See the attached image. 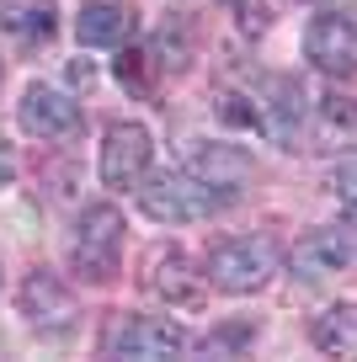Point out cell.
<instances>
[{"label":"cell","instance_id":"obj_1","mask_svg":"<svg viewBox=\"0 0 357 362\" xmlns=\"http://www.w3.org/2000/svg\"><path fill=\"white\" fill-rule=\"evenodd\" d=\"M283 250L272 245L267 235H240V240H224V245H213L208 256V283L219 288V293H256V288L272 283V272H278Z\"/></svg>","mask_w":357,"mask_h":362},{"label":"cell","instance_id":"obj_2","mask_svg":"<svg viewBox=\"0 0 357 362\" xmlns=\"http://www.w3.org/2000/svg\"><path fill=\"white\" fill-rule=\"evenodd\" d=\"M139 192V208L160 224H192V218H208L224 208V197L203 181H192L187 170H160V176H144L134 187Z\"/></svg>","mask_w":357,"mask_h":362},{"label":"cell","instance_id":"obj_3","mask_svg":"<svg viewBox=\"0 0 357 362\" xmlns=\"http://www.w3.org/2000/svg\"><path fill=\"white\" fill-rule=\"evenodd\" d=\"M123 214L112 203H91L86 214H80L75 224V245H69V256H75V272L86 277V283H112V272H118V256H123Z\"/></svg>","mask_w":357,"mask_h":362},{"label":"cell","instance_id":"obj_4","mask_svg":"<svg viewBox=\"0 0 357 362\" xmlns=\"http://www.w3.org/2000/svg\"><path fill=\"white\" fill-rule=\"evenodd\" d=\"M101 351H107V357H134V362L181 357V351H187V330L160 320V315H128L101 336Z\"/></svg>","mask_w":357,"mask_h":362},{"label":"cell","instance_id":"obj_5","mask_svg":"<svg viewBox=\"0 0 357 362\" xmlns=\"http://www.w3.org/2000/svg\"><path fill=\"white\" fill-rule=\"evenodd\" d=\"M149 128L144 123H112L107 144H101V181L112 192H134L139 181L149 176Z\"/></svg>","mask_w":357,"mask_h":362},{"label":"cell","instance_id":"obj_6","mask_svg":"<svg viewBox=\"0 0 357 362\" xmlns=\"http://www.w3.org/2000/svg\"><path fill=\"white\" fill-rule=\"evenodd\" d=\"M304 59L325 75H357V27L341 11H320L304 27Z\"/></svg>","mask_w":357,"mask_h":362},{"label":"cell","instance_id":"obj_7","mask_svg":"<svg viewBox=\"0 0 357 362\" xmlns=\"http://www.w3.org/2000/svg\"><path fill=\"white\" fill-rule=\"evenodd\" d=\"M181 170H187L192 181H203V187H213L219 197H230L234 187H246V176H251V155H246L240 144L192 139V144L181 149Z\"/></svg>","mask_w":357,"mask_h":362},{"label":"cell","instance_id":"obj_8","mask_svg":"<svg viewBox=\"0 0 357 362\" xmlns=\"http://www.w3.org/2000/svg\"><path fill=\"white\" fill-rule=\"evenodd\" d=\"M144 288L160 298V304H176V309H198L203 304V272H198V261H192L187 250H176V245H166V250L149 256Z\"/></svg>","mask_w":357,"mask_h":362},{"label":"cell","instance_id":"obj_9","mask_svg":"<svg viewBox=\"0 0 357 362\" xmlns=\"http://www.w3.org/2000/svg\"><path fill=\"white\" fill-rule=\"evenodd\" d=\"M16 117H22V128L27 134H38V139H75L80 134V107L69 102L64 90H54V86H27L22 90V107H16Z\"/></svg>","mask_w":357,"mask_h":362},{"label":"cell","instance_id":"obj_10","mask_svg":"<svg viewBox=\"0 0 357 362\" xmlns=\"http://www.w3.org/2000/svg\"><path fill=\"white\" fill-rule=\"evenodd\" d=\"M346 261H352V250H346L341 229H304V235L288 245V272L299 283H325V277H336Z\"/></svg>","mask_w":357,"mask_h":362},{"label":"cell","instance_id":"obj_11","mask_svg":"<svg viewBox=\"0 0 357 362\" xmlns=\"http://www.w3.org/2000/svg\"><path fill=\"white\" fill-rule=\"evenodd\" d=\"M22 315L33 330H64L69 320H75V293L64 288V277H54V272H27L22 283Z\"/></svg>","mask_w":357,"mask_h":362},{"label":"cell","instance_id":"obj_12","mask_svg":"<svg viewBox=\"0 0 357 362\" xmlns=\"http://www.w3.org/2000/svg\"><path fill=\"white\" fill-rule=\"evenodd\" d=\"M304 123H310V144L320 155H346V149H357V96H320Z\"/></svg>","mask_w":357,"mask_h":362},{"label":"cell","instance_id":"obj_13","mask_svg":"<svg viewBox=\"0 0 357 362\" xmlns=\"http://www.w3.org/2000/svg\"><path fill=\"white\" fill-rule=\"evenodd\" d=\"M75 37L86 48H123L134 37V16L118 0H91V6L75 11Z\"/></svg>","mask_w":357,"mask_h":362},{"label":"cell","instance_id":"obj_14","mask_svg":"<svg viewBox=\"0 0 357 362\" xmlns=\"http://www.w3.org/2000/svg\"><path fill=\"white\" fill-rule=\"evenodd\" d=\"M304 117H310V112H304V86H299L293 75H288V80H272V96H267V112H261V128H267V134L288 149L293 139L304 134Z\"/></svg>","mask_w":357,"mask_h":362},{"label":"cell","instance_id":"obj_15","mask_svg":"<svg viewBox=\"0 0 357 362\" xmlns=\"http://www.w3.org/2000/svg\"><path fill=\"white\" fill-rule=\"evenodd\" d=\"M310 341L331 357H357V304H331L314 315Z\"/></svg>","mask_w":357,"mask_h":362},{"label":"cell","instance_id":"obj_16","mask_svg":"<svg viewBox=\"0 0 357 362\" xmlns=\"http://www.w3.org/2000/svg\"><path fill=\"white\" fill-rule=\"evenodd\" d=\"M219 117L234 123V128H256L261 123V112L251 107V96H234V90H219Z\"/></svg>","mask_w":357,"mask_h":362},{"label":"cell","instance_id":"obj_17","mask_svg":"<svg viewBox=\"0 0 357 362\" xmlns=\"http://www.w3.org/2000/svg\"><path fill=\"white\" fill-rule=\"evenodd\" d=\"M251 336H256L251 325H224V330H213V336H203V351H208V357H224V351L246 346Z\"/></svg>","mask_w":357,"mask_h":362},{"label":"cell","instance_id":"obj_18","mask_svg":"<svg viewBox=\"0 0 357 362\" xmlns=\"http://www.w3.org/2000/svg\"><path fill=\"white\" fill-rule=\"evenodd\" d=\"M336 192H341V203H357V160L336 165Z\"/></svg>","mask_w":357,"mask_h":362},{"label":"cell","instance_id":"obj_19","mask_svg":"<svg viewBox=\"0 0 357 362\" xmlns=\"http://www.w3.org/2000/svg\"><path fill=\"white\" fill-rule=\"evenodd\" d=\"M16 181V155H11V144H0V192Z\"/></svg>","mask_w":357,"mask_h":362},{"label":"cell","instance_id":"obj_20","mask_svg":"<svg viewBox=\"0 0 357 362\" xmlns=\"http://www.w3.org/2000/svg\"><path fill=\"white\" fill-rule=\"evenodd\" d=\"M341 240H346V250H352V261H357V203H346V224H341Z\"/></svg>","mask_w":357,"mask_h":362}]
</instances>
